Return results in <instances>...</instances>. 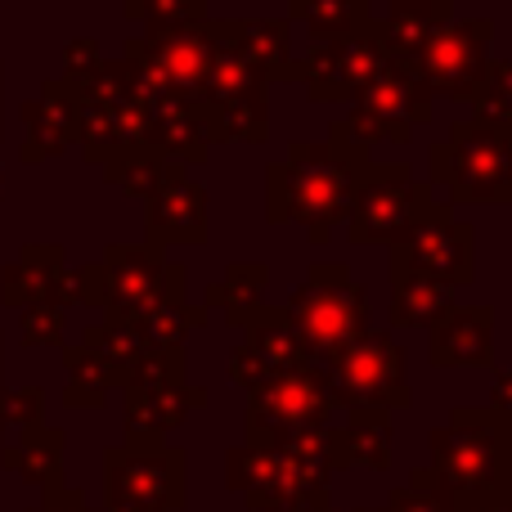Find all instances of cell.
<instances>
[{"mask_svg": "<svg viewBox=\"0 0 512 512\" xmlns=\"http://www.w3.org/2000/svg\"><path fill=\"white\" fill-rule=\"evenodd\" d=\"M373 167V153L360 149L342 122L328 126V140H292L288 158L265 167V221L301 225L310 243H328V234L351 216Z\"/></svg>", "mask_w": 512, "mask_h": 512, "instance_id": "1", "label": "cell"}, {"mask_svg": "<svg viewBox=\"0 0 512 512\" xmlns=\"http://www.w3.org/2000/svg\"><path fill=\"white\" fill-rule=\"evenodd\" d=\"M432 477L454 499V512L512 486V418L490 405L450 409V423L432 432Z\"/></svg>", "mask_w": 512, "mask_h": 512, "instance_id": "2", "label": "cell"}, {"mask_svg": "<svg viewBox=\"0 0 512 512\" xmlns=\"http://www.w3.org/2000/svg\"><path fill=\"white\" fill-rule=\"evenodd\" d=\"M283 315H288L292 333H297L301 355L315 369H324L333 355H342L346 346H355L373 328L369 297H364V288L351 279V270L342 261L310 265L306 279L283 301Z\"/></svg>", "mask_w": 512, "mask_h": 512, "instance_id": "3", "label": "cell"}, {"mask_svg": "<svg viewBox=\"0 0 512 512\" xmlns=\"http://www.w3.org/2000/svg\"><path fill=\"white\" fill-rule=\"evenodd\" d=\"M432 180L450 189V203H512V135L481 117L450 122V135L427 153Z\"/></svg>", "mask_w": 512, "mask_h": 512, "instance_id": "4", "label": "cell"}, {"mask_svg": "<svg viewBox=\"0 0 512 512\" xmlns=\"http://www.w3.org/2000/svg\"><path fill=\"white\" fill-rule=\"evenodd\" d=\"M216 50H221V32H216V18H207V23H194V27L131 36L122 59H131L144 108H153L158 99H171V95L198 104L207 81H212Z\"/></svg>", "mask_w": 512, "mask_h": 512, "instance_id": "5", "label": "cell"}, {"mask_svg": "<svg viewBox=\"0 0 512 512\" xmlns=\"http://www.w3.org/2000/svg\"><path fill=\"white\" fill-rule=\"evenodd\" d=\"M189 459L162 436H126L104 450V504H131L144 512L185 508Z\"/></svg>", "mask_w": 512, "mask_h": 512, "instance_id": "6", "label": "cell"}, {"mask_svg": "<svg viewBox=\"0 0 512 512\" xmlns=\"http://www.w3.org/2000/svg\"><path fill=\"white\" fill-rule=\"evenodd\" d=\"M122 396L126 436H167L207 405V391L189 387L185 378V346H149L126 378Z\"/></svg>", "mask_w": 512, "mask_h": 512, "instance_id": "7", "label": "cell"}, {"mask_svg": "<svg viewBox=\"0 0 512 512\" xmlns=\"http://www.w3.org/2000/svg\"><path fill=\"white\" fill-rule=\"evenodd\" d=\"M324 387L333 396V405H342L346 414L351 409H405L409 405V382H405V351L391 333H369L355 346H346L342 355L324 364Z\"/></svg>", "mask_w": 512, "mask_h": 512, "instance_id": "8", "label": "cell"}, {"mask_svg": "<svg viewBox=\"0 0 512 512\" xmlns=\"http://www.w3.org/2000/svg\"><path fill=\"white\" fill-rule=\"evenodd\" d=\"M104 265V319H126L140 324L149 310L167 301H185L189 270L180 261H167V248L153 243H108L99 256Z\"/></svg>", "mask_w": 512, "mask_h": 512, "instance_id": "9", "label": "cell"}, {"mask_svg": "<svg viewBox=\"0 0 512 512\" xmlns=\"http://www.w3.org/2000/svg\"><path fill=\"white\" fill-rule=\"evenodd\" d=\"M427 122H432V90L423 86V77L409 63L391 59L351 99V113L342 117V131L360 149H373L378 140L409 144L414 140V126H427Z\"/></svg>", "mask_w": 512, "mask_h": 512, "instance_id": "10", "label": "cell"}, {"mask_svg": "<svg viewBox=\"0 0 512 512\" xmlns=\"http://www.w3.org/2000/svg\"><path fill=\"white\" fill-rule=\"evenodd\" d=\"M333 409L337 405L324 387V373H319L315 364H301V369H288V373H279V378L261 382L256 391H248L243 441L274 450V445L292 441L297 432L328 427Z\"/></svg>", "mask_w": 512, "mask_h": 512, "instance_id": "11", "label": "cell"}, {"mask_svg": "<svg viewBox=\"0 0 512 512\" xmlns=\"http://www.w3.org/2000/svg\"><path fill=\"white\" fill-rule=\"evenodd\" d=\"M432 185L414 180V171L405 162H387V167H373L369 180L360 185L346 216V239L355 248H373V243H391L409 230L414 221H423L432 212Z\"/></svg>", "mask_w": 512, "mask_h": 512, "instance_id": "12", "label": "cell"}, {"mask_svg": "<svg viewBox=\"0 0 512 512\" xmlns=\"http://www.w3.org/2000/svg\"><path fill=\"white\" fill-rule=\"evenodd\" d=\"M391 270H414L450 283L454 292L468 288L477 274V230L450 212V203H432L423 221H414L400 239L387 243Z\"/></svg>", "mask_w": 512, "mask_h": 512, "instance_id": "13", "label": "cell"}, {"mask_svg": "<svg viewBox=\"0 0 512 512\" xmlns=\"http://www.w3.org/2000/svg\"><path fill=\"white\" fill-rule=\"evenodd\" d=\"M490 45H495V23L490 18H454L441 32L432 36L423 54H418L409 68L423 77V86L445 99H459V104H477L481 86H486L490 72Z\"/></svg>", "mask_w": 512, "mask_h": 512, "instance_id": "14", "label": "cell"}, {"mask_svg": "<svg viewBox=\"0 0 512 512\" xmlns=\"http://www.w3.org/2000/svg\"><path fill=\"white\" fill-rule=\"evenodd\" d=\"M391 63L387 45L378 36V23L364 27L342 41H319L297 63V81L306 86L310 104H337V99H355L382 68Z\"/></svg>", "mask_w": 512, "mask_h": 512, "instance_id": "15", "label": "cell"}, {"mask_svg": "<svg viewBox=\"0 0 512 512\" xmlns=\"http://www.w3.org/2000/svg\"><path fill=\"white\" fill-rule=\"evenodd\" d=\"M239 333H243V342L234 346L230 364H225V373H230L234 387L256 391L261 382L310 364L306 355H301V342H297V333H292L283 306H270V301H265L261 310H252V315L243 319Z\"/></svg>", "mask_w": 512, "mask_h": 512, "instance_id": "16", "label": "cell"}, {"mask_svg": "<svg viewBox=\"0 0 512 512\" xmlns=\"http://www.w3.org/2000/svg\"><path fill=\"white\" fill-rule=\"evenodd\" d=\"M144 230H149L153 248L167 243H185V248H203L207 243V189L189 176V167L167 162L162 185L144 198Z\"/></svg>", "mask_w": 512, "mask_h": 512, "instance_id": "17", "label": "cell"}, {"mask_svg": "<svg viewBox=\"0 0 512 512\" xmlns=\"http://www.w3.org/2000/svg\"><path fill=\"white\" fill-rule=\"evenodd\" d=\"M0 301L9 310L27 306H72V270L59 243H27L14 261L0 270Z\"/></svg>", "mask_w": 512, "mask_h": 512, "instance_id": "18", "label": "cell"}, {"mask_svg": "<svg viewBox=\"0 0 512 512\" xmlns=\"http://www.w3.org/2000/svg\"><path fill=\"white\" fill-rule=\"evenodd\" d=\"M427 360L436 369H490L495 364V310L490 306H459L454 301L445 315L427 328Z\"/></svg>", "mask_w": 512, "mask_h": 512, "instance_id": "19", "label": "cell"}, {"mask_svg": "<svg viewBox=\"0 0 512 512\" xmlns=\"http://www.w3.org/2000/svg\"><path fill=\"white\" fill-rule=\"evenodd\" d=\"M23 126H27V135H23L18 158H23L27 167L68 153L72 144H77V99H72V90L63 86L59 77L41 81L36 99L23 104Z\"/></svg>", "mask_w": 512, "mask_h": 512, "instance_id": "20", "label": "cell"}, {"mask_svg": "<svg viewBox=\"0 0 512 512\" xmlns=\"http://www.w3.org/2000/svg\"><path fill=\"white\" fill-rule=\"evenodd\" d=\"M149 140V108L144 99H126V104H77V144L86 162L104 167L113 153L131 149V144Z\"/></svg>", "mask_w": 512, "mask_h": 512, "instance_id": "21", "label": "cell"}, {"mask_svg": "<svg viewBox=\"0 0 512 512\" xmlns=\"http://www.w3.org/2000/svg\"><path fill=\"white\" fill-rule=\"evenodd\" d=\"M221 45L252 63L265 81H297V59H292V36L283 18H216Z\"/></svg>", "mask_w": 512, "mask_h": 512, "instance_id": "22", "label": "cell"}, {"mask_svg": "<svg viewBox=\"0 0 512 512\" xmlns=\"http://www.w3.org/2000/svg\"><path fill=\"white\" fill-rule=\"evenodd\" d=\"M445 23H454V0H391L378 23V36L391 59L414 63Z\"/></svg>", "mask_w": 512, "mask_h": 512, "instance_id": "23", "label": "cell"}, {"mask_svg": "<svg viewBox=\"0 0 512 512\" xmlns=\"http://www.w3.org/2000/svg\"><path fill=\"white\" fill-rule=\"evenodd\" d=\"M333 436V468H369L387 472L391 468V414L382 409H351L342 427H328Z\"/></svg>", "mask_w": 512, "mask_h": 512, "instance_id": "24", "label": "cell"}, {"mask_svg": "<svg viewBox=\"0 0 512 512\" xmlns=\"http://www.w3.org/2000/svg\"><path fill=\"white\" fill-rule=\"evenodd\" d=\"M149 144L162 153L167 162H180V167H203L207 162V131L198 122V108L189 99H158L149 108Z\"/></svg>", "mask_w": 512, "mask_h": 512, "instance_id": "25", "label": "cell"}, {"mask_svg": "<svg viewBox=\"0 0 512 512\" xmlns=\"http://www.w3.org/2000/svg\"><path fill=\"white\" fill-rule=\"evenodd\" d=\"M63 445H68L63 427H27L18 432V441L0 445V468L36 490H54L63 486Z\"/></svg>", "mask_w": 512, "mask_h": 512, "instance_id": "26", "label": "cell"}, {"mask_svg": "<svg viewBox=\"0 0 512 512\" xmlns=\"http://www.w3.org/2000/svg\"><path fill=\"white\" fill-rule=\"evenodd\" d=\"M198 122L207 131V144H261L270 140V104L265 95H225L203 99Z\"/></svg>", "mask_w": 512, "mask_h": 512, "instance_id": "27", "label": "cell"}, {"mask_svg": "<svg viewBox=\"0 0 512 512\" xmlns=\"http://www.w3.org/2000/svg\"><path fill=\"white\" fill-rule=\"evenodd\" d=\"M450 306H454L450 283L414 270H391V306H387L391 328H432V319L445 315Z\"/></svg>", "mask_w": 512, "mask_h": 512, "instance_id": "28", "label": "cell"}, {"mask_svg": "<svg viewBox=\"0 0 512 512\" xmlns=\"http://www.w3.org/2000/svg\"><path fill=\"white\" fill-rule=\"evenodd\" d=\"M265 288H270V265L239 261V265H230L216 283H207L203 310H225V324L239 328L252 310L265 306Z\"/></svg>", "mask_w": 512, "mask_h": 512, "instance_id": "29", "label": "cell"}, {"mask_svg": "<svg viewBox=\"0 0 512 512\" xmlns=\"http://www.w3.org/2000/svg\"><path fill=\"white\" fill-rule=\"evenodd\" d=\"M288 18L310 32V41H342L364 27H373V5L369 0H288Z\"/></svg>", "mask_w": 512, "mask_h": 512, "instance_id": "30", "label": "cell"}, {"mask_svg": "<svg viewBox=\"0 0 512 512\" xmlns=\"http://www.w3.org/2000/svg\"><path fill=\"white\" fill-rule=\"evenodd\" d=\"M81 346H90V351L108 364V373L117 378V387H126L131 369L144 360V351H149L140 324H126V319H99V324H90L86 337H81Z\"/></svg>", "mask_w": 512, "mask_h": 512, "instance_id": "31", "label": "cell"}, {"mask_svg": "<svg viewBox=\"0 0 512 512\" xmlns=\"http://www.w3.org/2000/svg\"><path fill=\"white\" fill-rule=\"evenodd\" d=\"M63 369H68V387H63V405L68 409H99L108 400V391L117 387L108 364L81 342L63 351Z\"/></svg>", "mask_w": 512, "mask_h": 512, "instance_id": "32", "label": "cell"}, {"mask_svg": "<svg viewBox=\"0 0 512 512\" xmlns=\"http://www.w3.org/2000/svg\"><path fill=\"white\" fill-rule=\"evenodd\" d=\"M99 171H104V180L113 189H122V194L149 198L153 189L162 185V176H167V158H162V153L144 140V144H131V149L113 153V158H108Z\"/></svg>", "mask_w": 512, "mask_h": 512, "instance_id": "33", "label": "cell"}, {"mask_svg": "<svg viewBox=\"0 0 512 512\" xmlns=\"http://www.w3.org/2000/svg\"><path fill=\"white\" fill-rule=\"evenodd\" d=\"M122 14L144 32H171V27L207 23V0H122Z\"/></svg>", "mask_w": 512, "mask_h": 512, "instance_id": "34", "label": "cell"}, {"mask_svg": "<svg viewBox=\"0 0 512 512\" xmlns=\"http://www.w3.org/2000/svg\"><path fill=\"white\" fill-rule=\"evenodd\" d=\"M207 324V310L203 306H189V301H167V306L149 310L140 319V333L149 346H185V337L194 328Z\"/></svg>", "mask_w": 512, "mask_h": 512, "instance_id": "35", "label": "cell"}, {"mask_svg": "<svg viewBox=\"0 0 512 512\" xmlns=\"http://www.w3.org/2000/svg\"><path fill=\"white\" fill-rule=\"evenodd\" d=\"M270 468H274V450L243 441V445H234V450L225 454V486H230L234 495H243V504H248L252 495H261L265 490Z\"/></svg>", "mask_w": 512, "mask_h": 512, "instance_id": "36", "label": "cell"}, {"mask_svg": "<svg viewBox=\"0 0 512 512\" xmlns=\"http://www.w3.org/2000/svg\"><path fill=\"white\" fill-rule=\"evenodd\" d=\"M387 512H454V499L432 477V468L409 472V486H396L387 495Z\"/></svg>", "mask_w": 512, "mask_h": 512, "instance_id": "37", "label": "cell"}, {"mask_svg": "<svg viewBox=\"0 0 512 512\" xmlns=\"http://www.w3.org/2000/svg\"><path fill=\"white\" fill-rule=\"evenodd\" d=\"M477 117L490 126H512V59H495L486 72V86L477 95Z\"/></svg>", "mask_w": 512, "mask_h": 512, "instance_id": "38", "label": "cell"}, {"mask_svg": "<svg viewBox=\"0 0 512 512\" xmlns=\"http://www.w3.org/2000/svg\"><path fill=\"white\" fill-rule=\"evenodd\" d=\"M63 328H68V315L59 306L18 310V337H23V346H63Z\"/></svg>", "mask_w": 512, "mask_h": 512, "instance_id": "39", "label": "cell"}, {"mask_svg": "<svg viewBox=\"0 0 512 512\" xmlns=\"http://www.w3.org/2000/svg\"><path fill=\"white\" fill-rule=\"evenodd\" d=\"M0 418H5V427H18V432L41 427L45 423V391L41 387L5 391V396H0Z\"/></svg>", "mask_w": 512, "mask_h": 512, "instance_id": "40", "label": "cell"}, {"mask_svg": "<svg viewBox=\"0 0 512 512\" xmlns=\"http://www.w3.org/2000/svg\"><path fill=\"white\" fill-rule=\"evenodd\" d=\"M72 306H90L104 310V265L90 261L72 270Z\"/></svg>", "mask_w": 512, "mask_h": 512, "instance_id": "41", "label": "cell"}, {"mask_svg": "<svg viewBox=\"0 0 512 512\" xmlns=\"http://www.w3.org/2000/svg\"><path fill=\"white\" fill-rule=\"evenodd\" d=\"M99 59H104V54H99L95 36H72V41L63 45V77H81V72H90Z\"/></svg>", "mask_w": 512, "mask_h": 512, "instance_id": "42", "label": "cell"}, {"mask_svg": "<svg viewBox=\"0 0 512 512\" xmlns=\"http://www.w3.org/2000/svg\"><path fill=\"white\" fill-rule=\"evenodd\" d=\"M27 512H99V508H90L86 495L63 481V486H54V490H41V504L27 508Z\"/></svg>", "mask_w": 512, "mask_h": 512, "instance_id": "43", "label": "cell"}, {"mask_svg": "<svg viewBox=\"0 0 512 512\" xmlns=\"http://www.w3.org/2000/svg\"><path fill=\"white\" fill-rule=\"evenodd\" d=\"M490 409H499V414L512 418V369L499 373L495 387H490Z\"/></svg>", "mask_w": 512, "mask_h": 512, "instance_id": "44", "label": "cell"}, {"mask_svg": "<svg viewBox=\"0 0 512 512\" xmlns=\"http://www.w3.org/2000/svg\"><path fill=\"white\" fill-rule=\"evenodd\" d=\"M468 512H512V486L495 490V495H486L481 504H472Z\"/></svg>", "mask_w": 512, "mask_h": 512, "instance_id": "45", "label": "cell"}, {"mask_svg": "<svg viewBox=\"0 0 512 512\" xmlns=\"http://www.w3.org/2000/svg\"><path fill=\"white\" fill-rule=\"evenodd\" d=\"M0 99H5V63H0ZM0 135H5V104H0Z\"/></svg>", "mask_w": 512, "mask_h": 512, "instance_id": "46", "label": "cell"}, {"mask_svg": "<svg viewBox=\"0 0 512 512\" xmlns=\"http://www.w3.org/2000/svg\"><path fill=\"white\" fill-rule=\"evenodd\" d=\"M0 378H5V337H0Z\"/></svg>", "mask_w": 512, "mask_h": 512, "instance_id": "47", "label": "cell"}, {"mask_svg": "<svg viewBox=\"0 0 512 512\" xmlns=\"http://www.w3.org/2000/svg\"><path fill=\"white\" fill-rule=\"evenodd\" d=\"M0 396H5V387H0ZM0 445H5V418H0Z\"/></svg>", "mask_w": 512, "mask_h": 512, "instance_id": "48", "label": "cell"}, {"mask_svg": "<svg viewBox=\"0 0 512 512\" xmlns=\"http://www.w3.org/2000/svg\"><path fill=\"white\" fill-rule=\"evenodd\" d=\"M355 512H387V508H355Z\"/></svg>", "mask_w": 512, "mask_h": 512, "instance_id": "49", "label": "cell"}, {"mask_svg": "<svg viewBox=\"0 0 512 512\" xmlns=\"http://www.w3.org/2000/svg\"><path fill=\"white\" fill-rule=\"evenodd\" d=\"M324 512H337V508H333V504H328V508H324Z\"/></svg>", "mask_w": 512, "mask_h": 512, "instance_id": "50", "label": "cell"}, {"mask_svg": "<svg viewBox=\"0 0 512 512\" xmlns=\"http://www.w3.org/2000/svg\"><path fill=\"white\" fill-rule=\"evenodd\" d=\"M0 194H5V180H0Z\"/></svg>", "mask_w": 512, "mask_h": 512, "instance_id": "51", "label": "cell"}, {"mask_svg": "<svg viewBox=\"0 0 512 512\" xmlns=\"http://www.w3.org/2000/svg\"><path fill=\"white\" fill-rule=\"evenodd\" d=\"M508 135H512V126H508Z\"/></svg>", "mask_w": 512, "mask_h": 512, "instance_id": "52", "label": "cell"}]
</instances>
